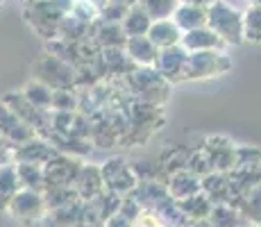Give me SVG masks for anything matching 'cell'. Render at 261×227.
Listing matches in <instances>:
<instances>
[]
</instances>
